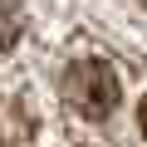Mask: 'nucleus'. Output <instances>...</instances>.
Listing matches in <instances>:
<instances>
[{"mask_svg": "<svg viewBox=\"0 0 147 147\" xmlns=\"http://www.w3.org/2000/svg\"><path fill=\"white\" fill-rule=\"evenodd\" d=\"M59 93H64V103L79 113V118L103 123V118L118 108L123 84H118L113 64H103V59H79V64H69V69L59 74Z\"/></svg>", "mask_w": 147, "mask_h": 147, "instance_id": "obj_1", "label": "nucleus"}, {"mask_svg": "<svg viewBox=\"0 0 147 147\" xmlns=\"http://www.w3.org/2000/svg\"><path fill=\"white\" fill-rule=\"evenodd\" d=\"M25 34V5L20 0H0V54Z\"/></svg>", "mask_w": 147, "mask_h": 147, "instance_id": "obj_2", "label": "nucleus"}, {"mask_svg": "<svg viewBox=\"0 0 147 147\" xmlns=\"http://www.w3.org/2000/svg\"><path fill=\"white\" fill-rule=\"evenodd\" d=\"M137 127H142V137H147V98H142V108H137Z\"/></svg>", "mask_w": 147, "mask_h": 147, "instance_id": "obj_3", "label": "nucleus"}]
</instances>
